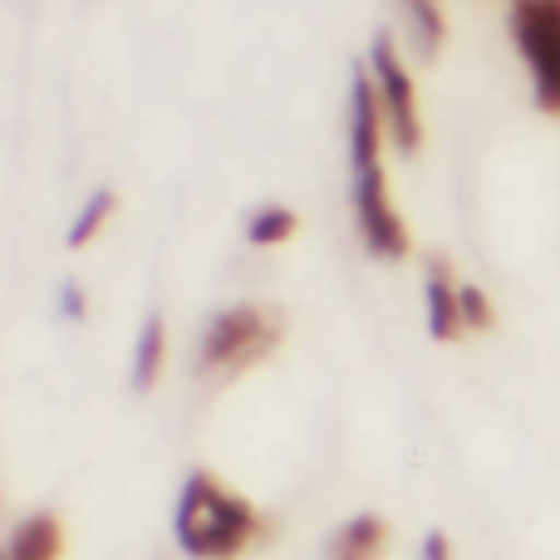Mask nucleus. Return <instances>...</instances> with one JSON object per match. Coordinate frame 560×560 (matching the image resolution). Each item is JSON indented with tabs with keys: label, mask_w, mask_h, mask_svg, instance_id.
<instances>
[{
	"label": "nucleus",
	"mask_w": 560,
	"mask_h": 560,
	"mask_svg": "<svg viewBox=\"0 0 560 560\" xmlns=\"http://www.w3.org/2000/svg\"><path fill=\"white\" fill-rule=\"evenodd\" d=\"M261 532V516L242 492L217 482L212 472H192L177 492L173 536L192 560H236Z\"/></svg>",
	"instance_id": "f03ea898"
},
{
	"label": "nucleus",
	"mask_w": 560,
	"mask_h": 560,
	"mask_svg": "<svg viewBox=\"0 0 560 560\" xmlns=\"http://www.w3.org/2000/svg\"><path fill=\"white\" fill-rule=\"evenodd\" d=\"M378 551H384V522L364 512L329 536L325 560H378Z\"/></svg>",
	"instance_id": "6e6552de"
},
{
	"label": "nucleus",
	"mask_w": 560,
	"mask_h": 560,
	"mask_svg": "<svg viewBox=\"0 0 560 560\" xmlns=\"http://www.w3.org/2000/svg\"><path fill=\"white\" fill-rule=\"evenodd\" d=\"M463 319L472 329H487L492 325V310H487V295L482 290H463Z\"/></svg>",
	"instance_id": "ddd939ff"
},
{
	"label": "nucleus",
	"mask_w": 560,
	"mask_h": 560,
	"mask_svg": "<svg viewBox=\"0 0 560 560\" xmlns=\"http://www.w3.org/2000/svg\"><path fill=\"white\" fill-rule=\"evenodd\" d=\"M295 236V212L290 207H256L246 217V242L252 246H276V242H290Z\"/></svg>",
	"instance_id": "9d476101"
},
{
	"label": "nucleus",
	"mask_w": 560,
	"mask_h": 560,
	"mask_svg": "<svg viewBox=\"0 0 560 560\" xmlns=\"http://www.w3.org/2000/svg\"><path fill=\"white\" fill-rule=\"evenodd\" d=\"M276 339H280V325L261 305L217 310V315L207 319L202 339H197V374L212 378V384L236 378L252 364H261V359L276 349Z\"/></svg>",
	"instance_id": "7ed1b4c3"
},
{
	"label": "nucleus",
	"mask_w": 560,
	"mask_h": 560,
	"mask_svg": "<svg viewBox=\"0 0 560 560\" xmlns=\"http://www.w3.org/2000/svg\"><path fill=\"white\" fill-rule=\"evenodd\" d=\"M59 551H65V532H59V522L49 512H35L15 526L5 560H59Z\"/></svg>",
	"instance_id": "0eeeda50"
},
{
	"label": "nucleus",
	"mask_w": 560,
	"mask_h": 560,
	"mask_svg": "<svg viewBox=\"0 0 560 560\" xmlns=\"http://www.w3.org/2000/svg\"><path fill=\"white\" fill-rule=\"evenodd\" d=\"M384 118H378V98L369 84V69L354 74L349 84V207H354L359 242L378 261H398L408 256V226L394 207L384 173Z\"/></svg>",
	"instance_id": "f257e3e1"
},
{
	"label": "nucleus",
	"mask_w": 560,
	"mask_h": 560,
	"mask_svg": "<svg viewBox=\"0 0 560 560\" xmlns=\"http://www.w3.org/2000/svg\"><path fill=\"white\" fill-rule=\"evenodd\" d=\"M369 84H374L378 98V118H384V133L394 138L404 153H418L423 148V114H418V89L413 74L404 69L394 39L378 35L374 49H369Z\"/></svg>",
	"instance_id": "39448f33"
},
{
	"label": "nucleus",
	"mask_w": 560,
	"mask_h": 560,
	"mask_svg": "<svg viewBox=\"0 0 560 560\" xmlns=\"http://www.w3.org/2000/svg\"><path fill=\"white\" fill-rule=\"evenodd\" d=\"M163 349H167L163 319L148 315L143 329H138V339H133V388H138V394L158 384V369H163Z\"/></svg>",
	"instance_id": "1a4fd4ad"
},
{
	"label": "nucleus",
	"mask_w": 560,
	"mask_h": 560,
	"mask_svg": "<svg viewBox=\"0 0 560 560\" xmlns=\"http://www.w3.org/2000/svg\"><path fill=\"white\" fill-rule=\"evenodd\" d=\"M404 10H408V25H413L418 45H423L428 55H433V49L443 45V35H447L443 5H438V0H404Z\"/></svg>",
	"instance_id": "9b49d317"
},
{
	"label": "nucleus",
	"mask_w": 560,
	"mask_h": 560,
	"mask_svg": "<svg viewBox=\"0 0 560 560\" xmlns=\"http://www.w3.org/2000/svg\"><path fill=\"white\" fill-rule=\"evenodd\" d=\"M108 212H114V192H94V197H89L84 212L74 217V226H69L65 242H69V246H89V242L98 236V226L108 222Z\"/></svg>",
	"instance_id": "f8f14e48"
},
{
	"label": "nucleus",
	"mask_w": 560,
	"mask_h": 560,
	"mask_svg": "<svg viewBox=\"0 0 560 560\" xmlns=\"http://www.w3.org/2000/svg\"><path fill=\"white\" fill-rule=\"evenodd\" d=\"M423 560H453V551H447V536L443 532H433L423 541Z\"/></svg>",
	"instance_id": "4468645a"
},
{
	"label": "nucleus",
	"mask_w": 560,
	"mask_h": 560,
	"mask_svg": "<svg viewBox=\"0 0 560 560\" xmlns=\"http://www.w3.org/2000/svg\"><path fill=\"white\" fill-rule=\"evenodd\" d=\"M463 329H467V319H463V290L453 285L447 266L438 261L433 271H428V335H433V339H457Z\"/></svg>",
	"instance_id": "423d86ee"
},
{
	"label": "nucleus",
	"mask_w": 560,
	"mask_h": 560,
	"mask_svg": "<svg viewBox=\"0 0 560 560\" xmlns=\"http://www.w3.org/2000/svg\"><path fill=\"white\" fill-rule=\"evenodd\" d=\"M512 39L526 59L532 94L546 114L560 108V0H512Z\"/></svg>",
	"instance_id": "20e7f679"
}]
</instances>
